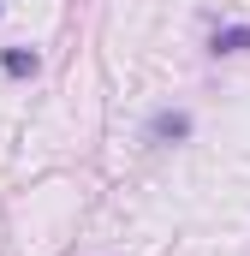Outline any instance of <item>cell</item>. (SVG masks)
<instances>
[{"label":"cell","instance_id":"1","mask_svg":"<svg viewBox=\"0 0 250 256\" xmlns=\"http://www.w3.org/2000/svg\"><path fill=\"white\" fill-rule=\"evenodd\" d=\"M250 48V24H226V30H214V54H244Z\"/></svg>","mask_w":250,"mask_h":256},{"label":"cell","instance_id":"2","mask_svg":"<svg viewBox=\"0 0 250 256\" xmlns=\"http://www.w3.org/2000/svg\"><path fill=\"white\" fill-rule=\"evenodd\" d=\"M190 120L185 114H155V126H149V137H185Z\"/></svg>","mask_w":250,"mask_h":256},{"label":"cell","instance_id":"3","mask_svg":"<svg viewBox=\"0 0 250 256\" xmlns=\"http://www.w3.org/2000/svg\"><path fill=\"white\" fill-rule=\"evenodd\" d=\"M6 72H12V78L36 72V54H30V48H6Z\"/></svg>","mask_w":250,"mask_h":256}]
</instances>
